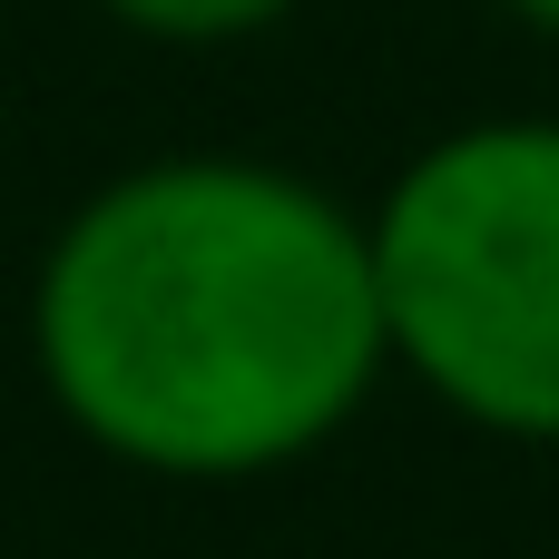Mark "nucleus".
<instances>
[{"mask_svg":"<svg viewBox=\"0 0 559 559\" xmlns=\"http://www.w3.org/2000/svg\"><path fill=\"white\" fill-rule=\"evenodd\" d=\"M305 0H98V20H118L128 39H157V49H236V39H265L285 29Z\"/></svg>","mask_w":559,"mask_h":559,"instance_id":"7ed1b4c3","label":"nucleus"},{"mask_svg":"<svg viewBox=\"0 0 559 559\" xmlns=\"http://www.w3.org/2000/svg\"><path fill=\"white\" fill-rule=\"evenodd\" d=\"M393 373L491 442H559V118L423 138L364 206Z\"/></svg>","mask_w":559,"mask_h":559,"instance_id":"f03ea898","label":"nucleus"},{"mask_svg":"<svg viewBox=\"0 0 559 559\" xmlns=\"http://www.w3.org/2000/svg\"><path fill=\"white\" fill-rule=\"evenodd\" d=\"M501 20H521L531 39H559V0H501Z\"/></svg>","mask_w":559,"mask_h":559,"instance_id":"20e7f679","label":"nucleus"},{"mask_svg":"<svg viewBox=\"0 0 559 559\" xmlns=\"http://www.w3.org/2000/svg\"><path fill=\"white\" fill-rule=\"evenodd\" d=\"M29 373L88 452L147 481L295 472L393 373L364 206L285 157H138L49 226Z\"/></svg>","mask_w":559,"mask_h":559,"instance_id":"f257e3e1","label":"nucleus"}]
</instances>
